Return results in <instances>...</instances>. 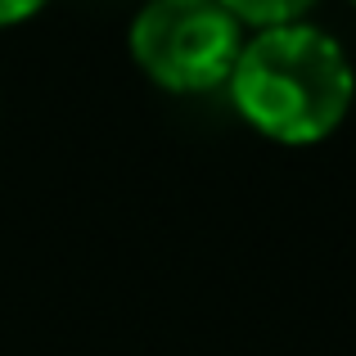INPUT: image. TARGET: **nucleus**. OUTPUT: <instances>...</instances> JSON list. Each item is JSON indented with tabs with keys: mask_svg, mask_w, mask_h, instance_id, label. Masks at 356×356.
Here are the masks:
<instances>
[{
	"mask_svg": "<svg viewBox=\"0 0 356 356\" xmlns=\"http://www.w3.org/2000/svg\"><path fill=\"white\" fill-rule=\"evenodd\" d=\"M230 95L261 136L280 145H316L348 118L356 72L343 45L321 27H261L235 59Z\"/></svg>",
	"mask_w": 356,
	"mask_h": 356,
	"instance_id": "f257e3e1",
	"label": "nucleus"
},
{
	"mask_svg": "<svg viewBox=\"0 0 356 356\" xmlns=\"http://www.w3.org/2000/svg\"><path fill=\"white\" fill-rule=\"evenodd\" d=\"M239 27L221 0H149L131 23V59L163 90L203 95L235 72Z\"/></svg>",
	"mask_w": 356,
	"mask_h": 356,
	"instance_id": "f03ea898",
	"label": "nucleus"
},
{
	"mask_svg": "<svg viewBox=\"0 0 356 356\" xmlns=\"http://www.w3.org/2000/svg\"><path fill=\"white\" fill-rule=\"evenodd\" d=\"M239 23H252V27H284V23H302L307 9L316 0H221Z\"/></svg>",
	"mask_w": 356,
	"mask_h": 356,
	"instance_id": "7ed1b4c3",
	"label": "nucleus"
},
{
	"mask_svg": "<svg viewBox=\"0 0 356 356\" xmlns=\"http://www.w3.org/2000/svg\"><path fill=\"white\" fill-rule=\"evenodd\" d=\"M41 5H45V0H0V27H9V23H23V18H32Z\"/></svg>",
	"mask_w": 356,
	"mask_h": 356,
	"instance_id": "20e7f679",
	"label": "nucleus"
},
{
	"mask_svg": "<svg viewBox=\"0 0 356 356\" xmlns=\"http://www.w3.org/2000/svg\"><path fill=\"white\" fill-rule=\"evenodd\" d=\"M352 5H356V0H352Z\"/></svg>",
	"mask_w": 356,
	"mask_h": 356,
	"instance_id": "39448f33",
	"label": "nucleus"
}]
</instances>
